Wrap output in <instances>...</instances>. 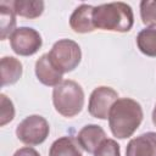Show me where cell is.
Here are the masks:
<instances>
[{
	"label": "cell",
	"mask_w": 156,
	"mask_h": 156,
	"mask_svg": "<svg viewBox=\"0 0 156 156\" xmlns=\"http://www.w3.org/2000/svg\"><path fill=\"white\" fill-rule=\"evenodd\" d=\"M141 105L130 99L121 98L111 107L108 113V127L117 139H127L134 134L143 122Z\"/></svg>",
	"instance_id": "obj_1"
},
{
	"label": "cell",
	"mask_w": 156,
	"mask_h": 156,
	"mask_svg": "<svg viewBox=\"0 0 156 156\" xmlns=\"http://www.w3.org/2000/svg\"><path fill=\"white\" fill-rule=\"evenodd\" d=\"M93 23L95 29L126 33L134 24V15L132 7L122 1L101 4L94 7Z\"/></svg>",
	"instance_id": "obj_2"
},
{
	"label": "cell",
	"mask_w": 156,
	"mask_h": 156,
	"mask_svg": "<svg viewBox=\"0 0 156 156\" xmlns=\"http://www.w3.org/2000/svg\"><path fill=\"white\" fill-rule=\"evenodd\" d=\"M52 104L61 116L68 118L77 116L84 106L83 88L74 80H62L52 90Z\"/></svg>",
	"instance_id": "obj_3"
},
{
	"label": "cell",
	"mask_w": 156,
	"mask_h": 156,
	"mask_svg": "<svg viewBox=\"0 0 156 156\" xmlns=\"http://www.w3.org/2000/svg\"><path fill=\"white\" fill-rule=\"evenodd\" d=\"M48 54L54 66L62 73H68L76 69L82 60L80 46L72 39L57 40Z\"/></svg>",
	"instance_id": "obj_4"
},
{
	"label": "cell",
	"mask_w": 156,
	"mask_h": 156,
	"mask_svg": "<svg viewBox=\"0 0 156 156\" xmlns=\"http://www.w3.org/2000/svg\"><path fill=\"white\" fill-rule=\"evenodd\" d=\"M50 133L48 121L40 115H30L22 119L16 127L17 139L29 146L43 144Z\"/></svg>",
	"instance_id": "obj_5"
},
{
	"label": "cell",
	"mask_w": 156,
	"mask_h": 156,
	"mask_svg": "<svg viewBox=\"0 0 156 156\" xmlns=\"http://www.w3.org/2000/svg\"><path fill=\"white\" fill-rule=\"evenodd\" d=\"M10 45L20 56H32L39 51L43 39L39 32L32 27H18L10 37Z\"/></svg>",
	"instance_id": "obj_6"
},
{
	"label": "cell",
	"mask_w": 156,
	"mask_h": 156,
	"mask_svg": "<svg viewBox=\"0 0 156 156\" xmlns=\"http://www.w3.org/2000/svg\"><path fill=\"white\" fill-rule=\"evenodd\" d=\"M118 100V93L110 87H98L95 88L89 98L88 111L98 119H107L112 105Z\"/></svg>",
	"instance_id": "obj_7"
},
{
	"label": "cell",
	"mask_w": 156,
	"mask_h": 156,
	"mask_svg": "<svg viewBox=\"0 0 156 156\" xmlns=\"http://www.w3.org/2000/svg\"><path fill=\"white\" fill-rule=\"evenodd\" d=\"M34 71L38 80L46 87L55 88L63 80L62 79L63 73L54 66V63L49 57V54H44L37 60Z\"/></svg>",
	"instance_id": "obj_8"
},
{
	"label": "cell",
	"mask_w": 156,
	"mask_h": 156,
	"mask_svg": "<svg viewBox=\"0 0 156 156\" xmlns=\"http://www.w3.org/2000/svg\"><path fill=\"white\" fill-rule=\"evenodd\" d=\"M126 156H156V132H146L130 139L126 146Z\"/></svg>",
	"instance_id": "obj_9"
},
{
	"label": "cell",
	"mask_w": 156,
	"mask_h": 156,
	"mask_svg": "<svg viewBox=\"0 0 156 156\" xmlns=\"http://www.w3.org/2000/svg\"><path fill=\"white\" fill-rule=\"evenodd\" d=\"M105 139H107L106 133L98 124H87L77 134L79 146L88 154H94Z\"/></svg>",
	"instance_id": "obj_10"
},
{
	"label": "cell",
	"mask_w": 156,
	"mask_h": 156,
	"mask_svg": "<svg viewBox=\"0 0 156 156\" xmlns=\"http://www.w3.org/2000/svg\"><path fill=\"white\" fill-rule=\"evenodd\" d=\"M93 11L94 6L88 4H82L74 9L69 17V27L73 32L85 34L95 30L93 23Z\"/></svg>",
	"instance_id": "obj_11"
},
{
	"label": "cell",
	"mask_w": 156,
	"mask_h": 156,
	"mask_svg": "<svg viewBox=\"0 0 156 156\" xmlns=\"http://www.w3.org/2000/svg\"><path fill=\"white\" fill-rule=\"evenodd\" d=\"M5 5H7L17 16L34 20L41 16L44 12V1L41 0H11V1H5L2 0Z\"/></svg>",
	"instance_id": "obj_12"
},
{
	"label": "cell",
	"mask_w": 156,
	"mask_h": 156,
	"mask_svg": "<svg viewBox=\"0 0 156 156\" xmlns=\"http://www.w3.org/2000/svg\"><path fill=\"white\" fill-rule=\"evenodd\" d=\"M1 87L12 85L22 77L23 67L18 58L13 56H4L0 62Z\"/></svg>",
	"instance_id": "obj_13"
},
{
	"label": "cell",
	"mask_w": 156,
	"mask_h": 156,
	"mask_svg": "<svg viewBox=\"0 0 156 156\" xmlns=\"http://www.w3.org/2000/svg\"><path fill=\"white\" fill-rule=\"evenodd\" d=\"M49 156H83L77 139L72 136H61L56 139L50 149Z\"/></svg>",
	"instance_id": "obj_14"
},
{
	"label": "cell",
	"mask_w": 156,
	"mask_h": 156,
	"mask_svg": "<svg viewBox=\"0 0 156 156\" xmlns=\"http://www.w3.org/2000/svg\"><path fill=\"white\" fill-rule=\"evenodd\" d=\"M136 46L141 54L156 57V27H146L136 35Z\"/></svg>",
	"instance_id": "obj_15"
},
{
	"label": "cell",
	"mask_w": 156,
	"mask_h": 156,
	"mask_svg": "<svg viewBox=\"0 0 156 156\" xmlns=\"http://www.w3.org/2000/svg\"><path fill=\"white\" fill-rule=\"evenodd\" d=\"M16 29V13L7 5L0 2V39H7Z\"/></svg>",
	"instance_id": "obj_16"
},
{
	"label": "cell",
	"mask_w": 156,
	"mask_h": 156,
	"mask_svg": "<svg viewBox=\"0 0 156 156\" xmlns=\"http://www.w3.org/2000/svg\"><path fill=\"white\" fill-rule=\"evenodd\" d=\"M140 18L147 27H156V0H143L140 2Z\"/></svg>",
	"instance_id": "obj_17"
},
{
	"label": "cell",
	"mask_w": 156,
	"mask_h": 156,
	"mask_svg": "<svg viewBox=\"0 0 156 156\" xmlns=\"http://www.w3.org/2000/svg\"><path fill=\"white\" fill-rule=\"evenodd\" d=\"M0 126L2 127L15 118V107L5 94H0Z\"/></svg>",
	"instance_id": "obj_18"
},
{
	"label": "cell",
	"mask_w": 156,
	"mask_h": 156,
	"mask_svg": "<svg viewBox=\"0 0 156 156\" xmlns=\"http://www.w3.org/2000/svg\"><path fill=\"white\" fill-rule=\"evenodd\" d=\"M94 156H121L119 144L113 139H105L94 152Z\"/></svg>",
	"instance_id": "obj_19"
},
{
	"label": "cell",
	"mask_w": 156,
	"mask_h": 156,
	"mask_svg": "<svg viewBox=\"0 0 156 156\" xmlns=\"http://www.w3.org/2000/svg\"><path fill=\"white\" fill-rule=\"evenodd\" d=\"M12 156H40V154L30 146H24V147L18 149Z\"/></svg>",
	"instance_id": "obj_20"
},
{
	"label": "cell",
	"mask_w": 156,
	"mask_h": 156,
	"mask_svg": "<svg viewBox=\"0 0 156 156\" xmlns=\"http://www.w3.org/2000/svg\"><path fill=\"white\" fill-rule=\"evenodd\" d=\"M152 123L156 126V104H155V107L152 110Z\"/></svg>",
	"instance_id": "obj_21"
}]
</instances>
